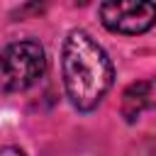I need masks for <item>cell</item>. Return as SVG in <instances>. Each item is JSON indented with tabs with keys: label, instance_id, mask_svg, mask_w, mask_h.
I'll return each instance as SVG.
<instances>
[{
	"label": "cell",
	"instance_id": "cell-2",
	"mask_svg": "<svg viewBox=\"0 0 156 156\" xmlns=\"http://www.w3.org/2000/svg\"><path fill=\"white\" fill-rule=\"evenodd\" d=\"M46 71L44 46L34 39L12 41L2 51V88L5 93H20L32 88Z\"/></svg>",
	"mask_w": 156,
	"mask_h": 156
},
{
	"label": "cell",
	"instance_id": "cell-3",
	"mask_svg": "<svg viewBox=\"0 0 156 156\" xmlns=\"http://www.w3.org/2000/svg\"><path fill=\"white\" fill-rule=\"evenodd\" d=\"M98 12L102 27L115 34H144L156 24V5L149 0H110Z\"/></svg>",
	"mask_w": 156,
	"mask_h": 156
},
{
	"label": "cell",
	"instance_id": "cell-5",
	"mask_svg": "<svg viewBox=\"0 0 156 156\" xmlns=\"http://www.w3.org/2000/svg\"><path fill=\"white\" fill-rule=\"evenodd\" d=\"M0 156H24V151L17 149V146H5V149L0 151Z\"/></svg>",
	"mask_w": 156,
	"mask_h": 156
},
{
	"label": "cell",
	"instance_id": "cell-4",
	"mask_svg": "<svg viewBox=\"0 0 156 156\" xmlns=\"http://www.w3.org/2000/svg\"><path fill=\"white\" fill-rule=\"evenodd\" d=\"M154 80H139L132 83L124 95H122V115L127 117V122H134L149 105H151V93H154Z\"/></svg>",
	"mask_w": 156,
	"mask_h": 156
},
{
	"label": "cell",
	"instance_id": "cell-1",
	"mask_svg": "<svg viewBox=\"0 0 156 156\" xmlns=\"http://www.w3.org/2000/svg\"><path fill=\"white\" fill-rule=\"evenodd\" d=\"M61 76L71 105L90 112L112 88L115 68L107 51L85 29H71L61 49Z\"/></svg>",
	"mask_w": 156,
	"mask_h": 156
}]
</instances>
